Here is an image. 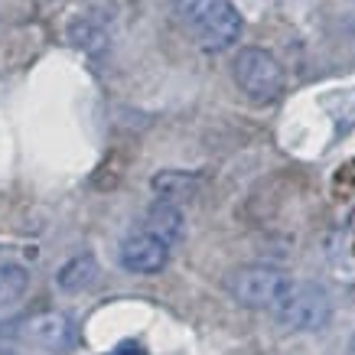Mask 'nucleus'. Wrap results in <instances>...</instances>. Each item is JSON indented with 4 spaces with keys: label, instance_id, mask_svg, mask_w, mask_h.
Instances as JSON below:
<instances>
[{
    "label": "nucleus",
    "instance_id": "nucleus-1",
    "mask_svg": "<svg viewBox=\"0 0 355 355\" xmlns=\"http://www.w3.org/2000/svg\"><path fill=\"white\" fill-rule=\"evenodd\" d=\"M274 316L291 333H320L333 320V300L320 284H310V280L293 284L291 280V287L284 291V297L274 306Z\"/></svg>",
    "mask_w": 355,
    "mask_h": 355
},
{
    "label": "nucleus",
    "instance_id": "nucleus-2",
    "mask_svg": "<svg viewBox=\"0 0 355 355\" xmlns=\"http://www.w3.org/2000/svg\"><path fill=\"white\" fill-rule=\"evenodd\" d=\"M287 287H291V277L270 264H245L232 270L225 280L228 297L248 310H274Z\"/></svg>",
    "mask_w": 355,
    "mask_h": 355
},
{
    "label": "nucleus",
    "instance_id": "nucleus-3",
    "mask_svg": "<svg viewBox=\"0 0 355 355\" xmlns=\"http://www.w3.org/2000/svg\"><path fill=\"white\" fill-rule=\"evenodd\" d=\"M232 76H235V85L245 92L251 101L258 105H268L284 92V69L268 49L261 46H245L241 53L235 55L232 62Z\"/></svg>",
    "mask_w": 355,
    "mask_h": 355
},
{
    "label": "nucleus",
    "instance_id": "nucleus-4",
    "mask_svg": "<svg viewBox=\"0 0 355 355\" xmlns=\"http://www.w3.org/2000/svg\"><path fill=\"white\" fill-rule=\"evenodd\" d=\"M241 13L235 10V3L232 0H216V7L205 13L202 20L196 23V40L202 46L205 53H222L228 46L238 43V36H241Z\"/></svg>",
    "mask_w": 355,
    "mask_h": 355
},
{
    "label": "nucleus",
    "instance_id": "nucleus-5",
    "mask_svg": "<svg viewBox=\"0 0 355 355\" xmlns=\"http://www.w3.org/2000/svg\"><path fill=\"white\" fill-rule=\"evenodd\" d=\"M20 336L30 345L43 349V352H65L76 343V326H72V320L65 313L43 310V313H33L30 320L23 323Z\"/></svg>",
    "mask_w": 355,
    "mask_h": 355
},
{
    "label": "nucleus",
    "instance_id": "nucleus-6",
    "mask_svg": "<svg viewBox=\"0 0 355 355\" xmlns=\"http://www.w3.org/2000/svg\"><path fill=\"white\" fill-rule=\"evenodd\" d=\"M118 258L121 268L130 274H160L170 261V245L150 232H140V235H130L121 241Z\"/></svg>",
    "mask_w": 355,
    "mask_h": 355
},
{
    "label": "nucleus",
    "instance_id": "nucleus-7",
    "mask_svg": "<svg viewBox=\"0 0 355 355\" xmlns=\"http://www.w3.org/2000/svg\"><path fill=\"white\" fill-rule=\"evenodd\" d=\"M144 232L157 235L160 241H166V245L183 241L186 218H183V212H180V205L170 202V199H157V202L147 209V216H144Z\"/></svg>",
    "mask_w": 355,
    "mask_h": 355
},
{
    "label": "nucleus",
    "instance_id": "nucleus-8",
    "mask_svg": "<svg viewBox=\"0 0 355 355\" xmlns=\"http://www.w3.org/2000/svg\"><path fill=\"white\" fill-rule=\"evenodd\" d=\"M98 280V261L95 254H76L69 258L62 268L55 270V287L62 293H78V291H88L92 284Z\"/></svg>",
    "mask_w": 355,
    "mask_h": 355
},
{
    "label": "nucleus",
    "instance_id": "nucleus-9",
    "mask_svg": "<svg viewBox=\"0 0 355 355\" xmlns=\"http://www.w3.org/2000/svg\"><path fill=\"white\" fill-rule=\"evenodd\" d=\"M150 186L160 199L183 202V199H193L196 196V189H199V176H196V173H183V170H163L150 180Z\"/></svg>",
    "mask_w": 355,
    "mask_h": 355
},
{
    "label": "nucleus",
    "instance_id": "nucleus-10",
    "mask_svg": "<svg viewBox=\"0 0 355 355\" xmlns=\"http://www.w3.org/2000/svg\"><path fill=\"white\" fill-rule=\"evenodd\" d=\"M30 291V270L17 261H0V310L17 306Z\"/></svg>",
    "mask_w": 355,
    "mask_h": 355
},
{
    "label": "nucleus",
    "instance_id": "nucleus-11",
    "mask_svg": "<svg viewBox=\"0 0 355 355\" xmlns=\"http://www.w3.org/2000/svg\"><path fill=\"white\" fill-rule=\"evenodd\" d=\"M323 108L329 111V118L336 121L339 134L355 130V88H343V92H329L323 98Z\"/></svg>",
    "mask_w": 355,
    "mask_h": 355
},
{
    "label": "nucleus",
    "instance_id": "nucleus-12",
    "mask_svg": "<svg viewBox=\"0 0 355 355\" xmlns=\"http://www.w3.org/2000/svg\"><path fill=\"white\" fill-rule=\"evenodd\" d=\"M72 40H76L82 49H88V53H101L105 43H108V33H105V26H95L88 17H78V20L72 23Z\"/></svg>",
    "mask_w": 355,
    "mask_h": 355
},
{
    "label": "nucleus",
    "instance_id": "nucleus-13",
    "mask_svg": "<svg viewBox=\"0 0 355 355\" xmlns=\"http://www.w3.org/2000/svg\"><path fill=\"white\" fill-rule=\"evenodd\" d=\"M212 7H216V0H173L176 17H180L183 23H189V26H196V23L202 20Z\"/></svg>",
    "mask_w": 355,
    "mask_h": 355
},
{
    "label": "nucleus",
    "instance_id": "nucleus-14",
    "mask_svg": "<svg viewBox=\"0 0 355 355\" xmlns=\"http://www.w3.org/2000/svg\"><path fill=\"white\" fill-rule=\"evenodd\" d=\"M111 355H144V349H140L137 343H121L118 349H114V352Z\"/></svg>",
    "mask_w": 355,
    "mask_h": 355
},
{
    "label": "nucleus",
    "instance_id": "nucleus-15",
    "mask_svg": "<svg viewBox=\"0 0 355 355\" xmlns=\"http://www.w3.org/2000/svg\"><path fill=\"white\" fill-rule=\"evenodd\" d=\"M349 33H352V40H355V0H352V7H349Z\"/></svg>",
    "mask_w": 355,
    "mask_h": 355
},
{
    "label": "nucleus",
    "instance_id": "nucleus-16",
    "mask_svg": "<svg viewBox=\"0 0 355 355\" xmlns=\"http://www.w3.org/2000/svg\"><path fill=\"white\" fill-rule=\"evenodd\" d=\"M0 355H17V352H7V349H0Z\"/></svg>",
    "mask_w": 355,
    "mask_h": 355
},
{
    "label": "nucleus",
    "instance_id": "nucleus-17",
    "mask_svg": "<svg viewBox=\"0 0 355 355\" xmlns=\"http://www.w3.org/2000/svg\"><path fill=\"white\" fill-rule=\"evenodd\" d=\"M352 355H355V352H352Z\"/></svg>",
    "mask_w": 355,
    "mask_h": 355
}]
</instances>
